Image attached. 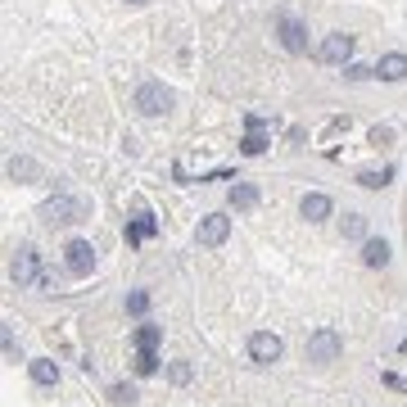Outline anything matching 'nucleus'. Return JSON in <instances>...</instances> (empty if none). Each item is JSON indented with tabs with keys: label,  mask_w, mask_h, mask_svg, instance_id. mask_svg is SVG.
<instances>
[{
	"label": "nucleus",
	"mask_w": 407,
	"mask_h": 407,
	"mask_svg": "<svg viewBox=\"0 0 407 407\" xmlns=\"http://www.w3.org/2000/svg\"><path fill=\"white\" fill-rule=\"evenodd\" d=\"M340 353H344V335H340V330L322 326V330H313V335H308V362H317V367H330Z\"/></svg>",
	"instance_id": "obj_1"
},
{
	"label": "nucleus",
	"mask_w": 407,
	"mask_h": 407,
	"mask_svg": "<svg viewBox=\"0 0 407 407\" xmlns=\"http://www.w3.org/2000/svg\"><path fill=\"white\" fill-rule=\"evenodd\" d=\"M45 222H59V227H72V222L91 217V204L77 200V195H55V200H45Z\"/></svg>",
	"instance_id": "obj_2"
},
{
	"label": "nucleus",
	"mask_w": 407,
	"mask_h": 407,
	"mask_svg": "<svg viewBox=\"0 0 407 407\" xmlns=\"http://www.w3.org/2000/svg\"><path fill=\"white\" fill-rule=\"evenodd\" d=\"M136 109H141L145 118L168 114V109H172V91L163 82H141V86H136Z\"/></svg>",
	"instance_id": "obj_3"
},
{
	"label": "nucleus",
	"mask_w": 407,
	"mask_h": 407,
	"mask_svg": "<svg viewBox=\"0 0 407 407\" xmlns=\"http://www.w3.org/2000/svg\"><path fill=\"white\" fill-rule=\"evenodd\" d=\"M281 353H286V344H281V335H271V330H258V335L249 340V357H254L258 367L281 362Z\"/></svg>",
	"instance_id": "obj_4"
},
{
	"label": "nucleus",
	"mask_w": 407,
	"mask_h": 407,
	"mask_svg": "<svg viewBox=\"0 0 407 407\" xmlns=\"http://www.w3.org/2000/svg\"><path fill=\"white\" fill-rule=\"evenodd\" d=\"M276 36H281V45H286L290 55H303L308 50V28L294 14H281L276 18Z\"/></svg>",
	"instance_id": "obj_5"
},
{
	"label": "nucleus",
	"mask_w": 407,
	"mask_h": 407,
	"mask_svg": "<svg viewBox=\"0 0 407 407\" xmlns=\"http://www.w3.org/2000/svg\"><path fill=\"white\" fill-rule=\"evenodd\" d=\"M317 59H322V64H349L353 59V36L349 32H330L322 41V50H317Z\"/></svg>",
	"instance_id": "obj_6"
},
{
	"label": "nucleus",
	"mask_w": 407,
	"mask_h": 407,
	"mask_svg": "<svg viewBox=\"0 0 407 407\" xmlns=\"http://www.w3.org/2000/svg\"><path fill=\"white\" fill-rule=\"evenodd\" d=\"M64 267L72 271V276H91V267H95V249L86 240H68V249H64Z\"/></svg>",
	"instance_id": "obj_7"
},
{
	"label": "nucleus",
	"mask_w": 407,
	"mask_h": 407,
	"mask_svg": "<svg viewBox=\"0 0 407 407\" xmlns=\"http://www.w3.org/2000/svg\"><path fill=\"white\" fill-rule=\"evenodd\" d=\"M9 276H14L18 286H36V276H41V258H36V249H18L14 263H9Z\"/></svg>",
	"instance_id": "obj_8"
},
{
	"label": "nucleus",
	"mask_w": 407,
	"mask_h": 407,
	"mask_svg": "<svg viewBox=\"0 0 407 407\" xmlns=\"http://www.w3.org/2000/svg\"><path fill=\"white\" fill-rule=\"evenodd\" d=\"M231 236V217H222V213H208L200 222V244H208V249H217L222 240Z\"/></svg>",
	"instance_id": "obj_9"
},
{
	"label": "nucleus",
	"mask_w": 407,
	"mask_h": 407,
	"mask_svg": "<svg viewBox=\"0 0 407 407\" xmlns=\"http://www.w3.org/2000/svg\"><path fill=\"white\" fill-rule=\"evenodd\" d=\"M376 77H380V82H403V77H407V55H385V59L376 64Z\"/></svg>",
	"instance_id": "obj_10"
},
{
	"label": "nucleus",
	"mask_w": 407,
	"mask_h": 407,
	"mask_svg": "<svg viewBox=\"0 0 407 407\" xmlns=\"http://www.w3.org/2000/svg\"><path fill=\"white\" fill-rule=\"evenodd\" d=\"M299 213H303L308 222H326V217H330V200H326V195H303Z\"/></svg>",
	"instance_id": "obj_11"
},
{
	"label": "nucleus",
	"mask_w": 407,
	"mask_h": 407,
	"mask_svg": "<svg viewBox=\"0 0 407 407\" xmlns=\"http://www.w3.org/2000/svg\"><path fill=\"white\" fill-rule=\"evenodd\" d=\"M362 263L367 267H385L389 263V244L385 240H362Z\"/></svg>",
	"instance_id": "obj_12"
},
{
	"label": "nucleus",
	"mask_w": 407,
	"mask_h": 407,
	"mask_svg": "<svg viewBox=\"0 0 407 407\" xmlns=\"http://www.w3.org/2000/svg\"><path fill=\"white\" fill-rule=\"evenodd\" d=\"M258 204V186H249V181H236V186H231V208H254Z\"/></svg>",
	"instance_id": "obj_13"
},
{
	"label": "nucleus",
	"mask_w": 407,
	"mask_h": 407,
	"mask_svg": "<svg viewBox=\"0 0 407 407\" xmlns=\"http://www.w3.org/2000/svg\"><path fill=\"white\" fill-rule=\"evenodd\" d=\"M9 177L14 181H36L41 177V163H36V158H9Z\"/></svg>",
	"instance_id": "obj_14"
},
{
	"label": "nucleus",
	"mask_w": 407,
	"mask_h": 407,
	"mask_svg": "<svg viewBox=\"0 0 407 407\" xmlns=\"http://www.w3.org/2000/svg\"><path fill=\"white\" fill-rule=\"evenodd\" d=\"M154 231H158V222H154L150 213H145V217H136L131 227H127V244H141V240H150Z\"/></svg>",
	"instance_id": "obj_15"
},
{
	"label": "nucleus",
	"mask_w": 407,
	"mask_h": 407,
	"mask_svg": "<svg viewBox=\"0 0 407 407\" xmlns=\"http://www.w3.org/2000/svg\"><path fill=\"white\" fill-rule=\"evenodd\" d=\"M32 380H36L41 389L59 385V367H55V362H45V357H41V362H32Z\"/></svg>",
	"instance_id": "obj_16"
},
{
	"label": "nucleus",
	"mask_w": 407,
	"mask_h": 407,
	"mask_svg": "<svg viewBox=\"0 0 407 407\" xmlns=\"http://www.w3.org/2000/svg\"><path fill=\"white\" fill-rule=\"evenodd\" d=\"M389 177H394V168H367V172H357V186H367V190H380Z\"/></svg>",
	"instance_id": "obj_17"
},
{
	"label": "nucleus",
	"mask_w": 407,
	"mask_h": 407,
	"mask_svg": "<svg viewBox=\"0 0 407 407\" xmlns=\"http://www.w3.org/2000/svg\"><path fill=\"white\" fill-rule=\"evenodd\" d=\"M131 367H136V376H154V371H158V353H154V349H141Z\"/></svg>",
	"instance_id": "obj_18"
},
{
	"label": "nucleus",
	"mask_w": 407,
	"mask_h": 407,
	"mask_svg": "<svg viewBox=\"0 0 407 407\" xmlns=\"http://www.w3.org/2000/svg\"><path fill=\"white\" fill-rule=\"evenodd\" d=\"M344 236H349V240H367V217L349 213V217H344Z\"/></svg>",
	"instance_id": "obj_19"
},
{
	"label": "nucleus",
	"mask_w": 407,
	"mask_h": 407,
	"mask_svg": "<svg viewBox=\"0 0 407 407\" xmlns=\"http://www.w3.org/2000/svg\"><path fill=\"white\" fill-rule=\"evenodd\" d=\"M158 340H163V330H158V326H141V330H136V349H158Z\"/></svg>",
	"instance_id": "obj_20"
},
{
	"label": "nucleus",
	"mask_w": 407,
	"mask_h": 407,
	"mask_svg": "<svg viewBox=\"0 0 407 407\" xmlns=\"http://www.w3.org/2000/svg\"><path fill=\"white\" fill-rule=\"evenodd\" d=\"M240 150L249 154V158H254V154H263V150H267V136H263V131H249V136L240 141Z\"/></svg>",
	"instance_id": "obj_21"
},
{
	"label": "nucleus",
	"mask_w": 407,
	"mask_h": 407,
	"mask_svg": "<svg viewBox=\"0 0 407 407\" xmlns=\"http://www.w3.org/2000/svg\"><path fill=\"white\" fill-rule=\"evenodd\" d=\"M344 77H349V82H367V77H376V68H367V64H344Z\"/></svg>",
	"instance_id": "obj_22"
},
{
	"label": "nucleus",
	"mask_w": 407,
	"mask_h": 407,
	"mask_svg": "<svg viewBox=\"0 0 407 407\" xmlns=\"http://www.w3.org/2000/svg\"><path fill=\"white\" fill-rule=\"evenodd\" d=\"M145 308H150V294H145V290H136V294H127V313H136V317H141Z\"/></svg>",
	"instance_id": "obj_23"
},
{
	"label": "nucleus",
	"mask_w": 407,
	"mask_h": 407,
	"mask_svg": "<svg viewBox=\"0 0 407 407\" xmlns=\"http://www.w3.org/2000/svg\"><path fill=\"white\" fill-rule=\"evenodd\" d=\"M172 380H177V385H186L190 380V362H172V371H168Z\"/></svg>",
	"instance_id": "obj_24"
},
{
	"label": "nucleus",
	"mask_w": 407,
	"mask_h": 407,
	"mask_svg": "<svg viewBox=\"0 0 407 407\" xmlns=\"http://www.w3.org/2000/svg\"><path fill=\"white\" fill-rule=\"evenodd\" d=\"M394 141V127H376L371 131V145H389Z\"/></svg>",
	"instance_id": "obj_25"
},
{
	"label": "nucleus",
	"mask_w": 407,
	"mask_h": 407,
	"mask_svg": "<svg viewBox=\"0 0 407 407\" xmlns=\"http://www.w3.org/2000/svg\"><path fill=\"white\" fill-rule=\"evenodd\" d=\"M114 398H118V403H131L136 389H131V385H114Z\"/></svg>",
	"instance_id": "obj_26"
},
{
	"label": "nucleus",
	"mask_w": 407,
	"mask_h": 407,
	"mask_svg": "<svg viewBox=\"0 0 407 407\" xmlns=\"http://www.w3.org/2000/svg\"><path fill=\"white\" fill-rule=\"evenodd\" d=\"M5 357H9V362L18 357V344H14V335H9V330H5Z\"/></svg>",
	"instance_id": "obj_27"
},
{
	"label": "nucleus",
	"mask_w": 407,
	"mask_h": 407,
	"mask_svg": "<svg viewBox=\"0 0 407 407\" xmlns=\"http://www.w3.org/2000/svg\"><path fill=\"white\" fill-rule=\"evenodd\" d=\"M385 385H389V389H407V380H403V376H394V371H385Z\"/></svg>",
	"instance_id": "obj_28"
},
{
	"label": "nucleus",
	"mask_w": 407,
	"mask_h": 407,
	"mask_svg": "<svg viewBox=\"0 0 407 407\" xmlns=\"http://www.w3.org/2000/svg\"><path fill=\"white\" fill-rule=\"evenodd\" d=\"M127 5H145V0H127Z\"/></svg>",
	"instance_id": "obj_29"
}]
</instances>
